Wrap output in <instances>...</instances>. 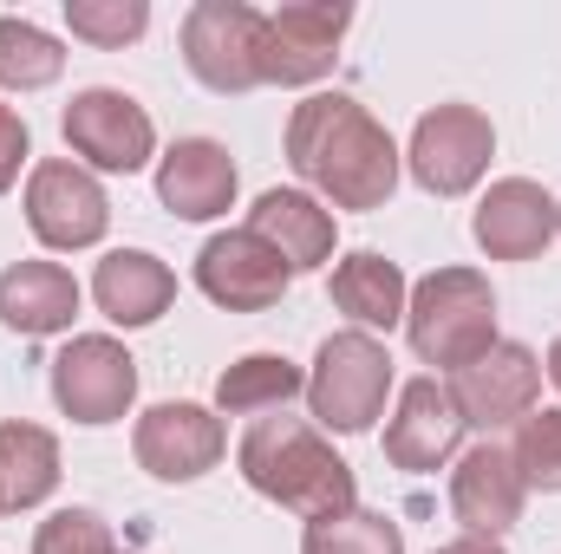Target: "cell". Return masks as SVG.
<instances>
[{
    "label": "cell",
    "instance_id": "cell-1",
    "mask_svg": "<svg viewBox=\"0 0 561 554\" xmlns=\"http://www.w3.org/2000/svg\"><path fill=\"white\" fill-rule=\"evenodd\" d=\"M287 163L333 209H386L399 189V143L346 92H313L287 118Z\"/></svg>",
    "mask_w": 561,
    "mask_h": 554
},
{
    "label": "cell",
    "instance_id": "cell-2",
    "mask_svg": "<svg viewBox=\"0 0 561 554\" xmlns=\"http://www.w3.org/2000/svg\"><path fill=\"white\" fill-rule=\"evenodd\" d=\"M236 463H242V483L255 496H268L280 509L320 522V516H340L353 509L359 483H353V463L307 424V417H287V412H268L255 417L236 443Z\"/></svg>",
    "mask_w": 561,
    "mask_h": 554
},
{
    "label": "cell",
    "instance_id": "cell-3",
    "mask_svg": "<svg viewBox=\"0 0 561 554\" xmlns=\"http://www.w3.org/2000/svg\"><path fill=\"white\" fill-rule=\"evenodd\" d=\"M405 333L424 366H470L496 346V293L477 268H437L405 300Z\"/></svg>",
    "mask_w": 561,
    "mask_h": 554
},
{
    "label": "cell",
    "instance_id": "cell-4",
    "mask_svg": "<svg viewBox=\"0 0 561 554\" xmlns=\"http://www.w3.org/2000/svg\"><path fill=\"white\" fill-rule=\"evenodd\" d=\"M386 392H392V353L373 333L346 326V333L320 339L313 372H307V405L327 430H340V437L373 430V417L386 412Z\"/></svg>",
    "mask_w": 561,
    "mask_h": 554
},
{
    "label": "cell",
    "instance_id": "cell-5",
    "mask_svg": "<svg viewBox=\"0 0 561 554\" xmlns=\"http://www.w3.org/2000/svg\"><path fill=\"white\" fill-rule=\"evenodd\" d=\"M262 46H268V13H255L249 0H196L183 13V66L196 72V85L222 99L268 85Z\"/></svg>",
    "mask_w": 561,
    "mask_h": 554
},
{
    "label": "cell",
    "instance_id": "cell-6",
    "mask_svg": "<svg viewBox=\"0 0 561 554\" xmlns=\"http://www.w3.org/2000/svg\"><path fill=\"white\" fill-rule=\"evenodd\" d=\"M444 392H450V405L463 417V430L496 437V430H510V424H523V417L536 412V399H542V359L529 346H516V339H496L483 359L457 366Z\"/></svg>",
    "mask_w": 561,
    "mask_h": 554
},
{
    "label": "cell",
    "instance_id": "cell-7",
    "mask_svg": "<svg viewBox=\"0 0 561 554\" xmlns=\"http://www.w3.org/2000/svg\"><path fill=\"white\" fill-rule=\"evenodd\" d=\"M138 399V359L112 333H79L53 359V405L72 424H118Z\"/></svg>",
    "mask_w": 561,
    "mask_h": 554
},
{
    "label": "cell",
    "instance_id": "cell-8",
    "mask_svg": "<svg viewBox=\"0 0 561 554\" xmlns=\"http://www.w3.org/2000/svg\"><path fill=\"white\" fill-rule=\"evenodd\" d=\"M59 131H66V143H72L92 170H112V176H138L144 163H150V150H157L150 112H144L131 92H118V85H85V92H72Z\"/></svg>",
    "mask_w": 561,
    "mask_h": 554
},
{
    "label": "cell",
    "instance_id": "cell-9",
    "mask_svg": "<svg viewBox=\"0 0 561 554\" xmlns=\"http://www.w3.org/2000/svg\"><path fill=\"white\" fill-rule=\"evenodd\" d=\"M26 229L46 249H92V242H105V229H112L105 183L85 163H66V157L33 163V176H26Z\"/></svg>",
    "mask_w": 561,
    "mask_h": 554
},
{
    "label": "cell",
    "instance_id": "cell-10",
    "mask_svg": "<svg viewBox=\"0 0 561 554\" xmlns=\"http://www.w3.org/2000/svg\"><path fill=\"white\" fill-rule=\"evenodd\" d=\"M490 157H496V131H490V118L477 105H437V112H424L419 131H412V150H405L419 189H431V196L477 189L483 170H490Z\"/></svg>",
    "mask_w": 561,
    "mask_h": 554
},
{
    "label": "cell",
    "instance_id": "cell-11",
    "mask_svg": "<svg viewBox=\"0 0 561 554\" xmlns=\"http://www.w3.org/2000/svg\"><path fill=\"white\" fill-rule=\"evenodd\" d=\"M353 26L346 0H287L268 13V46H262V72L268 85H313L333 72L340 39Z\"/></svg>",
    "mask_w": 561,
    "mask_h": 554
},
{
    "label": "cell",
    "instance_id": "cell-12",
    "mask_svg": "<svg viewBox=\"0 0 561 554\" xmlns=\"http://www.w3.org/2000/svg\"><path fill=\"white\" fill-rule=\"evenodd\" d=\"M470 235L490 262H536L561 235V203L529 176H496L470 216Z\"/></svg>",
    "mask_w": 561,
    "mask_h": 554
},
{
    "label": "cell",
    "instance_id": "cell-13",
    "mask_svg": "<svg viewBox=\"0 0 561 554\" xmlns=\"http://www.w3.org/2000/svg\"><path fill=\"white\" fill-rule=\"evenodd\" d=\"M287 280H294V268L280 262L255 229L209 235L203 255H196V287L216 307H229V313H268L280 293H287Z\"/></svg>",
    "mask_w": 561,
    "mask_h": 554
},
{
    "label": "cell",
    "instance_id": "cell-14",
    "mask_svg": "<svg viewBox=\"0 0 561 554\" xmlns=\"http://www.w3.org/2000/svg\"><path fill=\"white\" fill-rule=\"evenodd\" d=\"M131 450L157 483H196L222 463L229 450V430L222 417L203 412V405H150L131 430Z\"/></svg>",
    "mask_w": 561,
    "mask_h": 554
},
{
    "label": "cell",
    "instance_id": "cell-15",
    "mask_svg": "<svg viewBox=\"0 0 561 554\" xmlns=\"http://www.w3.org/2000/svg\"><path fill=\"white\" fill-rule=\"evenodd\" d=\"M523 503H529V483H523L516 457L496 437H483L477 450L457 457V470H450V516L463 522V535H490L496 542L503 529L523 522Z\"/></svg>",
    "mask_w": 561,
    "mask_h": 554
},
{
    "label": "cell",
    "instance_id": "cell-16",
    "mask_svg": "<svg viewBox=\"0 0 561 554\" xmlns=\"http://www.w3.org/2000/svg\"><path fill=\"white\" fill-rule=\"evenodd\" d=\"M157 203L176 222H216L236 203V157L216 138H176L157 163Z\"/></svg>",
    "mask_w": 561,
    "mask_h": 554
},
{
    "label": "cell",
    "instance_id": "cell-17",
    "mask_svg": "<svg viewBox=\"0 0 561 554\" xmlns=\"http://www.w3.org/2000/svg\"><path fill=\"white\" fill-rule=\"evenodd\" d=\"M463 443V417L450 405V392L437 379H412L399 392V412L386 424V463L392 470H437L450 463Z\"/></svg>",
    "mask_w": 561,
    "mask_h": 554
},
{
    "label": "cell",
    "instance_id": "cell-18",
    "mask_svg": "<svg viewBox=\"0 0 561 554\" xmlns=\"http://www.w3.org/2000/svg\"><path fill=\"white\" fill-rule=\"evenodd\" d=\"M249 229L275 249L294 275H313L333 262V209L307 189H268L249 209Z\"/></svg>",
    "mask_w": 561,
    "mask_h": 554
},
{
    "label": "cell",
    "instance_id": "cell-19",
    "mask_svg": "<svg viewBox=\"0 0 561 554\" xmlns=\"http://www.w3.org/2000/svg\"><path fill=\"white\" fill-rule=\"evenodd\" d=\"M72 320H79V280L59 262L0 268V326H13L26 339H46V333H66Z\"/></svg>",
    "mask_w": 561,
    "mask_h": 554
},
{
    "label": "cell",
    "instance_id": "cell-20",
    "mask_svg": "<svg viewBox=\"0 0 561 554\" xmlns=\"http://www.w3.org/2000/svg\"><path fill=\"white\" fill-rule=\"evenodd\" d=\"M92 300H99V313L112 326H150V320L170 313L176 275L157 255H144V249H112L99 262V275H92Z\"/></svg>",
    "mask_w": 561,
    "mask_h": 554
},
{
    "label": "cell",
    "instance_id": "cell-21",
    "mask_svg": "<svg viewBox=\"0 0 561 554\" xmlns=\"http://www.w3.org/2000/svg\"><path fill=\"white\" fill-rule=\"evenodd\" d=\"M405 300H412V287L399 275V262H386L379 249H353L346 262H333V307H340L359 333L399 326V320H405Z\"/></svg>",
    "mask_w": 561,
    "mask_h": 554
},
{
    "label": "cell",
    "instance_id": "cell-22",
    "mask_svg": "<svg viewBox=\"0 0 561 554\" xmlns=\"http://www.w3.org/2000/svg\"><path fill=\"white\" fill-rule=\"evenodd\" d=\"M59 489V437L39 424H0V509H39Z\"/></svg>",
    "mask_w": 561,
    "mask_h": 554
},
{
    "label": "cell",
    "instance_id": "cell-23",
    "mask_svg": "<svg viewBox=\"0 0 561 554\" xmlns=\"http://www.w3.org/2000/svg\"><path fill=\"white\" fill-rule=\"evenodd\" d=\"M294 392H307V372H300L294 359H280V353H249V359H236V366L216 379V405L229 417H268V412H280Z\"/></svg>",
    "mask_w": 561,
    "mask_h": 554
},
{
    "label": "cell",
    "instance_id": "cell-24",
    "mask_svg": "<svg viewBox=\"0 0 561 554\" xmlns=\"http://www.w3.org/2000/svg\"><path fill=\"white\" fill-rule=\"evenodd\" d=\"M59 72H66V46L46 26H33L20 13H0V85L7 92H39Z\"/></svg>",
    "mask_w": 561,
    "mask_h": 554
},
{
    "label": "cell",
    "instance_id": "cell-25",
    "mask_svg": "<svg viewBox=\"0 0 561 554\" xmlns=\"http://www.w3.org/2000/svg\"><path fill=\"white\" fill-rule=\"evenodd\" d=\"M300 554H405V535L399 522H386L379 509H340V516H320L307 522L300 535Z\"/></svg>",
    "mask_w": 561,
    "mask_h": 554
},
{
    "label": "cell",
    "instance_id": "cell-26",
    "mask_svg": "<svg viewBox=\"0 0 561 554\" xmlns=\"http://www.w3.org/2000/svg\"><path fill=\"white\" fill-rule=\"evenodd\" d=\"M510 457H516V470H523V483H529V489L561 496V412H529V417H523V430H516Z\"/></svg>",
    "mask_w": 561,
    "mask_h": 554
},
{
    "label": "cell",
    "instance_id": "cell-27",
    "mask_svg": "<svg viewBox=\"0 0 561 554\" xmlns=\"http://www.w3.org/2000/svg\"><path fill=\"white\" fill-rule=\"evenodd\" d=\"M66 26L72 39H92V46H131L150 26V7L144 0H66Z\"/></svg>",
    "mask_w": 561,
    "mask_h": 554
},
{
    "label": "cell",
    "instance_id": "cell-28",
    "mask_svg": "<svg viewBox=\"0 0 561 554\" xmlns=\"http://www.w3.org/2000/svg\"><path fill=\"white\" fill-rule=\"evenodd\" d=\"M33 554H118V535L99 509H53L33 529Z\"/></svg>",
    "mask_w": 561,
    "mask_h": 554
},
{
    "label": "cell",
    "instance_id": "cell-29",
    "mask_svg": "<svg viewBox=\"0 0 561 554\" xmlns=\"http://www.w3.org/2000/svg\"><path fill=\"white\" fill-rule=\"evenodd\" d=\"M33 157V138H26V118H13L7 105H0V196L13 189V176H20V163Z\"/></svg>",
    "mask_w": 561,
    "mask_h": 554
},
{
    "label": "cell",
    "instance_id": "cell-30",
    "mask_svg": "<svg viewBox=\"0 0 561 554\" xmlns=\"http://www.w3.org/2000/svg\"><path fill=\"white\" fill-rule=\"evenodd\" d=\"M431 554H503V542H490V535H457V542H444V549Z\"/></svg>",
    "mask_w": 561,
    "mask_h": 554
},
{
    "label": "cell",
    "instance_id": "cell-31",
    "mask_svg": "<svg viewBox=\"0 0 561 554\" xmlns=\"http://www.w3.org/2000/svg\"><path fill=\"white\" fill-rule=\"evenodd\" d=\"M549 379H556V392H561V339L549 346Z\"/></svg>",
    "mask_w": 561,
    "mask_h": 554
},
{
    "label": "cell",
    "instance_id": "cell-32",
    "mask_svg": "<svg viewBox=\"0 0 561 554\" xmlns=\"http://www.w3.org/2000/svg\"><path fill=\"white\" fill-rule=\"evenodd\" d=\"M0 516H7V509H0Z\"/></svg>",
    "mask_w": 561,
    "mask_h": 554
}]
</instances>
